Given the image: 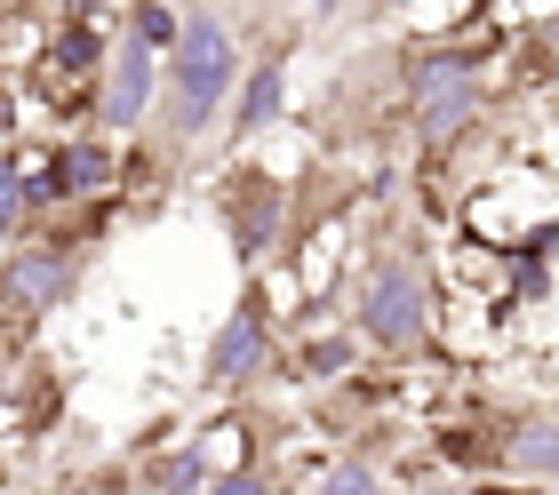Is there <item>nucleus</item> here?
I'll use <instances>...</instances> for the list:
<instances>
[{
	"instance_id": "obj_1",
	"label": "nucleus",
	"mask_w": 559,
	"mask_h": 495,
	"mask_svg": "<svg viewBox=\"0 0 559 495\" xmlns=\"http://www.w3.org/2000/svg\"><path fill=\"white\" fill-rule=\"evenodd\" d=\"M240 81H248V64H240L233 24H224L216 9L185 16V40H176L168 81H160L168 144H192V137H209L216 120H233V96H240Z\"/></svg>"
},
{
	"instance_id": "obj_2",
	"label": "nucleus",
	"mask_w": 559,
	"mask_h": 495,
	"mask_svg": "<svg viewBox=\"0 0 559 495\" xmlns=\"http://www.w3.org/2000/svg\"><path fill=\"white\" fill-rule=\"evenodd\" d=\"M352 335L384 360H416L431 344V288L408 256H376L368 280H360V304H352Z\"/></svg>"
},
{
	"instance_id": "obj_3",
	"label": "nucleus",
	"mask_w": 559,
	"mask_h": 495,
	"mask_svg": "<svg viewBox=\"0 0 559 495\" xmlns=\"http://www.w3.org/2000/svg\"><path fill=\"white\" fill-rule=\"evenodd\" d=\"M272 368V296H264V272H248V288L233 296V311L216 320L209 352H200V384L209 392H240Z\"/></svg>"
},
{
	"instance_id": "obj_4",
	"label": "nucleus",
	"mask_w": 559,
	"mask_h": 495,
	"mask_svg": "<svg viewBox=\"0 0 559 495\" xmlns=\"http://www.w3.org/2000/svg\"><path fill=\"white\" fill-rule=\"evenodd\" d=\"M216 216H224V240H233V264L240 272H264L272 248H280V232H288V185H280L272 168L248 161V168L224 176Z\"/></svg>"
},
{
	"instance_id": "obj_5",
	"label": "nucleus",
	"mask_w": 559,
	"mask_h": 495,
	"mask_svg": "<svg viewBox=\"0 0 559 495\" xmlns=\"http://www.w3.org/2000/svg\"><path fill=\"white\" fill-rule=\"evenodd\" d=\"M479 104H488V81L472 72V57H416L408 64V113H416V137L431 152L472 137Z\"/></svg>"
},
{
	"instance_id": "obj_6",
	"label": "nucleus",
	"mask_w": 559,
	"mask_h": 495,
	"mask_svg": "<svg viewBox=\"0 0 559 495\" xmlns=\"http://www.w3.org/2000/svg\"><path fill=\"white\" fill-rule=\"evenodd\" d=\"M160 81H168V57L144 48L136 33H120L105 72H96V120H105V137H136L160 113Z\"/></svg>"
},
{
	"instance_id": "obj_7",
	"label": "nucleus",
	"mask_w": 559,
	"mask_h": 495,
	"mask_svg": "<svg viewBox=\"0 0 559 495\" xmlns=\"http://www.w3.org/2000/svg\"><path fill=\"white\" fill-rule=\"evenodd\" d=\"M72 288H81V248L64 240H16L0 256V311L9 320H48Z\"/></svg>"
},
{
	"instance_id": "obj_8",
	"label": "nucleus",
	"mask_w": 559,
	"mask_h": 495,
	"mask_svg": "<svg viewBox=\"0 0 559 495\" xmlns=\"http://www.w3.org/2000/svg\"><path fill=\"white\" fill-rule=\"evenodd\" d=\"M120 185V152L105 137H64L48 144V168L33 176V208H64V200H96Z\"/></svg>"
},
{
	"instance_id": "obj_9",
	"label": "nucleus",
	"mask_w": 559,
	"mask_h": 495,
	"mask_svg": "<svg viewBox=\"0 0 559 495\" xmlns=\"http://www.w3.org/2000/svg\"><path fill=\"white\" fill-rule=\"evenodd\" d=\"M280 113H288V48H272V57L248 64V81H240V96H233V120H224V137H233V144H257Z\"/></svg>"
},
{
	"instance_id": "obj_10",
	"label": "nucleus",
	"mask_w": 559,
	"mask_h": 495,
	"mask_svg": "<svg viewBox=\"0 0 559 495\" xmlns=\"http://www.w3.org/2000/svg\"><path fill=\"white\" fill-rule=\"evenodd\" d=\"M488 463L527 480V487H559V415H520V424H503Z\"/></svg>"
},
{
	"instance_id": "obj_11",
	"label": "nucleus",
	"mask_w": 559,
	"mask_h": 495,
	"mask_svg": "<svg viewBox=\"0 0 559 495\" xmlns=\"http://www.w3.org/2000/svg\"><path fill=\"white\" fill-rule=\"evenodd\" d=\"M216 472H224V463H216V448H209V432H200V439H176V448L152 463V472H144V495H200Z\"/></svg>"
},
{
	"instance_id": "obj_12",
	"label": "nucleus",
	"mask_w": 559,
	"mask_h": 495,
	"mask_svg": "<svg viewBox=\"0 0 559 495\" xmlns=\"http://www.w3.org/2000/svg\"><path fill=\"white\" fill-rule=\"evenodd\" d=\"M33 216V176H24L16 144H0V256L16 248V224Z\"/></svg>"
},
{
	"instance_id": "obj_13",
	"label": "nucleus",
	"mask_w": 559,
	"mask_h": 495,
	"mask_svg": "<svg viewBox=\"0 0 559 495\" xmlns=\"http://www.w3.org/2000/svg\"><path fill=\"white\" fill-rule=\"evenodd\" d=\"M120 33H136L144 48H160V57H176V40H185V16H176L168 0H136V9H129V24H120Z\"/></svg>"
},
{
	"instance_id": "obj_14",
	"label": "nucleus",
	"mask_w": 559,
	"mask_h": 495,
	"mask_svg": "<svg viewBox=\"0 0 559 495\" xmlns=\"http://www.w3.org/2000/svg\"><path fill=\"white\" fill-rule=\"evenodd\" d=\"M312 495H384V480H376L368 463H352V456H336V463H320V480H312Z\"/></svg>"
},
{
	"instance_id": "obj_15",
	"label": "nucleus",
	"mask_w": 559,
	"mask_h": 495,
	"mask_svg": "<svg viewBox=\"0 0 559 495\" xmlns=\"http://www.w3.org/2000/svg\"><path fill=\"white\" fill-rule=\"evenodd\" d=\"M200 495H272V463L264 456H240V463H224Z\"/></svg>"
},
{
	"instance_id": "obj_16",
	"label": "nucleus",
	"mask_w": 559,
	"mask_h": 495,
	"mask_svg": "<svg viewBox=\"0 0 559 495\" xmlns=\"http://www.w3.org/2000/svg\"><path fill=\"white\" fill-rule=\"evenodd\" d=\"M352 360H360V335H320V344H304V376H344Z\"/></svg>"
},
{
	"instance_id": "obj_17",
	"label": "nucleus",
	"mask_w": 559,
	"mask_h": 495,
	"mask_svg": "<svg viewBox=\"0 0 559 495\" xmlns=\"http://www.w3.org/2000/svg\"><path fill=\"white\" fill-rule=\"evenodd\" d=\"M416 495H464V487H416Z\"/></svg>"
},
{
	"instance_id": "obj_18",
	"label": "nucleus",
	"mask_w": 559,
	"mask_h": 495,
	"mask_svg": "<svg viewBox=\"0 0 559 495\" xmlns=\"http://www.w3.org/2000/svg\"><path fill=\"white\" fill-rule=\"evenodd\" d=\"M304 495H312V487H304Z\"/></svg>"
}]
</instances>
